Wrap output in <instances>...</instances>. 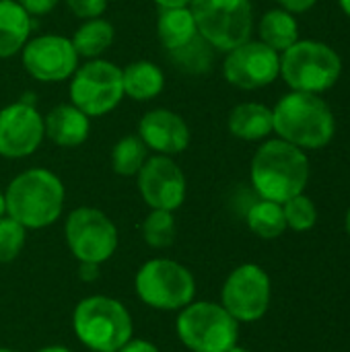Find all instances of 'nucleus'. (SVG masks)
Returning <instances> with one entry per match:
<instances>
[{"label":"nucleus","instance_id":"nucleus-10","mask_svg":"<svg viewBox=\"0 0 350 352\" xmlns=\"http://www.w3.org/2000/svg\"><path fill=\"white\" fill-rule=\"evenodd\" d=\"M124 97L122 70L107 60H93L80 66L70 82L72 105L85 116H105Z\"/></svg>","mask_w":350,"mask_h":352},{"label":"nucleus","instance_id":"nucleus-7","mask_svg":"<svg viewBox=\"0 0 350 352\" xmlns=\"http://www.w3.org/2000/svg\"><path fill=\"white\" fill-rule=\"evenodd\" d=\"M138 299L157 311H179L196 297L194 274L179 262L155 258L144 262L134 278Z\"/></svg>","mask_w":350,"mask_h":352},{"label":"nucleus","instance_id":"nucleus-14","mask_svg":"<svg viewBox=\"0 0 350 352\" xmlns=\"http://www.w3.org/2000/svg\"><path fill=\"white\" fill-rule=\"evenodd\" d=\"M76 64L78 54L68 37L39 35L23 45V66L41 82L68 78L76 70Z\"/></svg>","mask_w":350,"mask_h":352},{"label":"nucleus","instance_id":"nucleus-41","mask_svg":"<svg viewBox=\"0 0 350 352\" xmlns=\"http://www.w3.org/2000/svg\"><path fill=\"white\" fill-rule=\"evenodd\" d=\"M0 352H17V351H10V349H0Z\"/></svg>","mask_w":350,"mask_h":352},{"label":"nucleus","instance_id":"nucleus-32","mask_svg":"<svg viewBox=\"0 0 350 352\" xmlns=\"http://www.w3.org/2000/svg\"><path fill=\"white\" fill-rule=\"evenodd\" d=\"M118 352H161L153 342L140 340V338H130Z\"/></svg>","mask_w":350,"mask_h":352},{"label":"nucleus","instance_id":"nucleus-33","mask_svg":"<svg viewBox=\"0 0 350 352\" xmlns=\"http://www.w3.org/2000/svg\"><path fill=\"white\" fill-rule=\"evenodd\" d=\"M78 278L83 283H95L99 278V264L78 262Z\"/></svg>","mask_w":350,"mask_h":352},{"label":"nucleus","instance_id":"nucleus-8","mask_svg":"<svg viewBox=\"0 0 350 352\" xmlns=\"http://www.w3.org/2000/svg\"><path fill=\"white\" fill-rule=\"evenodd\" d=\"M198 33L221 52L245 43L252 33V2L250 0H192Z\"/></svg>","mask_w":350,"mask_h":352},{"label":"nucleus","instance_id":"nucleus-11","mask_svg":"<svg viewBox=\"0 0 350 352\" xmlns=\"http://www.w3.org/2000/svg\"><path fill=\"white\" fill-rule=\"evenodd\" d=\"M272 299V283L268 272L258 264L237 266L225 280L221 305L239 322L252 324L266 316Z\"/></svg>","mask_w":350,"mask_h":352},{"label":"nucleus","instance_id":"nucleus-36","mask_svg":"<svg viewBox=\"0 0 350 352\" xmlns=\"http://www.w3.org/2000/svg\"><path fill=\"white\" fill-rule=\"evenodd\" d=\"M37 352H72L70 349H66V346H60V344H52V346H43V349H39Z\"/></svg>","mask_w":350,"mask_h":352},{"label":"nucleus","instance_id":"nucleus-20","mask_svg":"<svg viewBox=\"0 0 350 352\" xmlns=\"http://www.w3.org/2000/svg\"><path fill=\"white\" fill-rule=\"evenodd\" d=\"M122 82H124V95L136 101H149L163 91L165 76L157 64L138 60L122 70Z\"/></svg>","mask_w":350,"mask_h":352},{"label":"nucleus","instance_id":"nucleus-4","mask_svg":"<svg viewBox=\"0 0 350 352\" xmlns=\"http://www.w3.org/2000/svg\"><path fill=\"white\" fill-rule=\"evenodd\" d=\"M72 330L91 352H118L134 338V322L126 305L113 297L91 295L78 301L72 314Z\"/></svg>","mask_w":350,"mask_h":352},{"label":"nucleus","instance_id":"nucleus-17","mask_svg":"<svg viewBox=\"0 0 350 352\" xmlns=\"http://www.w3.org/2000/svg\"><path fill=\"white\" fill-rule=\"evenodd\" d=\"M89 116L74 105H56L43 120V134L58 146H78L89 136Z\"/></svg>","mask_w":350,"mask_h":352},{"label":"nucleus","instance_id":"nucleus-3","mask_svg":"<svg viewBox=\"0 0 350 352\" xmlns=\"http://www.w3.org/2000/svg\"><path fill=\"white\" fill-rule=\"evenodd\" d=\"M272 118L274 132L299 148H322L336 132L330 105L314 93L293 91L285 95L272 109Z\"/></svg>","mask_w":350,"mask_h":352},{"label":"nucleus","instance_id":"nucleus-30","mask_svg":"<svg viewBox=\"0 0 350 352\" xmlns=\"http://www.w3.org/2000/svg\"><path fill=\"white\" fill-rule=\"evenodd\" d=\"M66 4L80 19H97L107 8V0H66Z\"/></svg>","mask_w":350,"mask_h":352},{"label":"nucleus","instance_id":"nucleus-31","mask_svg":"<svg viewBox=\"0 0 350 352\" xmlns=\"http://www.w3.org/2000/svg\"><path fill=\"white\" fill-rule=\"evenodd\" d=\"M19 4L29 14H45V12H50L58 4V0H21Z\"/></svg>","mask_w":350,"mask_h":352},{"label":"nucleus","instance_id":"nucleus-22","mask_svg":"<svg viewBox=\"0 0 350 352\" xmlns=\"http://www.w3.org/2000/svg\"><path fill=\"white\" fill-rule=\"evenodd\" d=\"M260 41L274 52H285L295 41H299V25L293 12L285 8L268 10L260 21Z\"/></svg>","mask_w":350,"mask_h":352},{"label":"nucleus","instance_id":"nucleus-2","mask_svg":"<svg viewBox=\"0 0 350 352\" xmlns=\"http://www.w3.org/2000/svg\"><path fill=\"white\" fill-rule=\"evenodd\" d=\"M4 206L6 217L25 229H45L62 214L64 184L47 169H27L8 184Z\"/></svg>","mask_w":350,"mask_h":352},{"label":"nucleus","instance_id":"nucleus-1","mask_svg":"<svg viewBox=\"0 0 350 352\" xmlns=\"http://www.w3.org/2000/svg\"><path fill=\"white\" fill-rule=\"evenodd\" d=\"M252 186L262 200L285 204L303 194L309 182V161L303 148L278 138L264 142L252 159Z\"/></svg>","mask_w":350,"mask_h":352},{"label":"nucleus","instance_id":"nucleus-15","mask_svg":"<svg viewBox=\"0 0 350 352\" xmlns=\"http://www.w3.org/2000/svg\"><path fill=\"white\" fill-rule=\"evenodd\" d=\"M43 136V118L35 105L19 101L0 109V157H29L37 151Z\"/></svg>","mask_w":350,"mask_h":352},{"label":"nucleus","instance_id":"nucleus-38","mask_svg":"<svg viewBox=\"0 0 350 352\" xmlns=\"http://www.w3.org/2000/svg\"><path fill=\"white\" fill-rule=\"evenodd\" d=\"M6 214V206H4V194L0 192V219Z\"/></svg>","mask_w":350,"mask_h":352},{"label":"nucleus","instance_id":"nucleus-26","mask_svg":"<svg viewBox=\"0 0 350 352\" xmlns=\"http://www.w3.org/2000/svg\"><path fill=\"white\" fill-rule=\"evenodd\" d=\"M146 144L142 142L140 136H124L122 140L116 142L111 151V169L122 175V177H132L138 175L140 167L144 165L146 157Z\"/></svg>","mask_w":350,"mask_h":352},{"label":"nucleus","instance_id":"nucleus-19","mask_svg":"<svg viewBox=\"0 0 350 352\" xmlns=\"http://www.w3.org/2000/svg\"><path fill=\"white\" fill-rule=\"evenodd\" d=\"M272 130V109L262 103H241L229 113V132L241 140H262Z\"/></svg>","mask_w":350,"mask_h":352},{"label":"nucleus","instance_id":"nucleus-6","mask_svg":"<svg viewBox=\"0 0 350 352\" xmlns=\"http://www.w3.org/2000/svg\"><path fill=\"white\" fill-rule=\"evenodd\" d=\"M340 72V56L322 41H295L281 56V76L293 91L324 93L338 82Z\"/></svg>","mask_w":350,"mask_h":352},{"label":"nucleus","instance_id":"nucleus-40","mask_svg":"<svg viewBox=\"0 0 350 352\" xmlns=\"http://www.w3.org/2000/svg\"><path fill=\"white\" fill-rule=\"evenodd\" d=\"M347 233L350 235V208H349V212H347Z\"/></svg>","mask_w":350,"mask_h":352},{"label":"nucleus","instance_id":"nucleus-18","mask_svg":"<svg viewBox=\"0 0 350 352\" xmlns=\"http://www.w3.org/2000/svg\"><path fill=\"white\" fill-rule=\"evenodd\" d=\"M31 14L14 0H0V58H10L27 43Z\"/></svg>","mask_w":350,"mask_h":352},{"label":"nucleus","instance_id":"nucleus-37","mask_svg":"<svg viewBox=\"0 0 350 352\" xmlns=\"http://www.w3.org/2000/svg\"><path fill=\"white\" fill-rule=\"evenodd\" d=\"M338 4H340V8L344 10V14H349L350 16V0H338Z\"/></svg>","mask_w":350,"mask_h":352},{"label":"nucleus","instance_id":"nucleus-13","mask_svg":"<svg viewBox=\"0 0 350 352\" xmlns=\"http://www.w3.org/2000/svg\"><path fill=\"white\" fill-rule=\"evenodd\" d=\"M138 190L151 210L173 212L186 200V175L167 155H157L140 167Z\"/></svg>","mask_w":350,"mask_h":352},{"label":"nucleus","instance_id":"nucleus-35","mask_svg":"<svg viewBox=\"0 0 350 352\" xmlns=\"http://www.w3.org/2000/svg\"><path fill=\"white\" fill-rule=\"evenodd\" d=\"M161 8H182V6H188L192 0H155Z\"/></svg>","mask_w":350,"mask_h":352},{"label":"nucleus","instance_id":"nucleus-28","mask_svg":"<svg viewBox=\"0 0 350 352\" xmlns=\"http://www.w3.org/2000/svg\"><path fill=\"white\" fill-rule=\"evenodd\" d=\"M283 212H285L287 229H293L297 233H305L314 229L318 223V208L314 200L307 198L305 194H297L291 200H287L283 204Z\"/></svg>","mask_w":350,"mask_h":352},{"label":"nucleus","instance_id":"nucleus-25","mask_svg":"<svg viewBox=\"0 0 350 352\" xmlns=\"http://www.w3.org/2000/svg\"><path fill=\"white\" fill-rule=\"evenodd\" d=\"M169 60L182 72H188V74H204V72H208L212 68L215 47L200 33H196L188 43H184L182 47L171 50L169 52Z\"/></svg>","mask_w":350,"mask_h":352},{"label":"nucleus","instance_id":"nucleus-21","mask_svg":"<svg viewBox=\"0 0 350 352\" xmlns=\"http://www.w3.org/2000/svg\"><path fill=\"white\" fill-rule=\"evenodd\" d=\"M157 33H159L161 45L167 52H171L175 47H182L184 43H188L198 33L192 10L188 6L161 8L159 23H157Z\"/></svg>","mask_w":350,"mask_h":352},{"label":"nucleus","instance_id":"nucleus-39","mask_svg":"<svg viewBox=\"0 0 350 352\" xmlns=\"http://www.w3.org/2000/svg\"><path fill=\"white\" fill-rule=\"evenodd\" d=\"M227 352H252L250 349H243V346H239V344H235L233 349H229Z\"/></svg>","mask_w":350,"mask_h":352},{"label":"nucleus","instance_id":"nucleus-9","mask_svg":"<svg viewBox=\"0 0 350 352\" xmlns=\"http://www.w3.org/2000/svg\"><path fill=\"white\" fill-rule=\"evenodd\" d=\"M70 254L78 262L105 264L118 250V229L113 221L93 206L74 208L64 225Z\"/></svg>","mask_w":350,"mask_h":352},{"label":"nucleus","instance_id":"nucleus-27","mask_svg":"<svg viewBox=\"0 0 350 352\" xmlns=\"http://www.w3.org/2000/svg\"><path fill=\"white\" fill-rule=\"evenodd\" d=\"M142 239L149 248L153 250H165L171 248L175 241V219L173 212L169 210H151L146 214V219L142 221L140 227Z\"/></svg>","mask_w":350,"mask_h":352},{"label":"nucleus","instance_id":"nucleus-16","mask_svg":"<svg viewBox=\"0 0 350 352\" xmlns=\"http://www.w3.org/2000/svg\"><path fill=\"white\" fill-rule=\"evenodd\" d=\"M138 136L146 148L159 155H177L190 144V128L177 113L169 109H153L142 116L138 124Z\"/></svg>","mask_w":350,"mask_h":352},{"label":"nucleus","instance_id":"nucleus-5","mask_svg":"<svg viewBox=\"0 0 350 352\" xmlns=\"http://www.w3.org/2000/svg\"><path fill=\"white\" fill-rule=\"evenodd\" d=\"M179 342L192 352H227L237 344L239 322L212 301H192L175 320Z\"/></svg>","mask_w":350,"mask_h":352},{"label":"nucleus","instance_id":"nucleus-12","mask_svg":"<svg viewBox=\"0 0 350 352\" xmlns=\"http://www.w3.org/2000/svg\"><path fill=\"white\" fill-rule=\"evenodd\" d=\"M223 72L233 87L245 91L262 89L281 74V56L266 43L248 39L227 54Z\"/></svg>","mask_w":350,"mask_h":352},{"label":"nucleus","instance_id":"nucleus-24","mask_svg":"<svg viewBox=\"0 0 350 352\" xmlns=\"http://www.w3.org/2000/svg\"><path fill=\"white\" fill-rule=\"evenodd\" d=\"M248 227L254 235L262 239H276L287 231V221L283 212V204L272 200H258L250 206L245 214Z\"/></svg>","mask_w":350,"mask_h":352},{"label":"nucleus","instance_id":"nucleus-29","mask_svg":"<svg viewBox=\"0 0 350 352\" xmlns=\"http://www.w3.org/2000/svg\"><path fill=\"white\" fill-rule=\"evenodd\" d=\"M25 239H27V229L19 225L14 219L2 217L0 219V264L14 262L25 248Z\"/></svg>","mask_w":350,"mask_h":352},{"label":"nucleus","instance_id":"nucleus-34","mask_svg":"<svg viewBox=\"0 0 350 352\" xmlns=\"http://www.w3.org/2000/svg\"><path fill=\"white\" fill-rule=\"evenodd\" d=\"M276 2L289 12H305L316 4V0H276Z\"/></svg>","mask_w":350,"mask_h":352},{"label":"nucleus","instance_id":"nucleus-23","mask_svg":"<svg viewBox=\"0 0 350 352\" xmlns=\"http://www.w3.org/2000/svg\"><path fill=\"white\" fill-rule=\"evenodd\" d=\"M113 25L105 19H87L74 33L72 45L83 58H97L113 43Z\"/></svg>","mask_w":350,"mask_h":352}]
</instances>
